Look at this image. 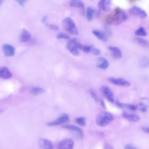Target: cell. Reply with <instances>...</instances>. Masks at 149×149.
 <instances>
[{
  "mask_svg": "<svg viewBox=\"0 0 149 149\" xmlns=\"http://www.w3.org/2000/svg\"><path fill=\"white\" fill-rule=\"evenodd\" d=\"M128 16L125 11L119 7H116L113 11L107 15L104 20L109 24L118 25L127 21Z\"/></svg>",
  "mask_w": 149,
  "mask_h": 149,
  "instance_id": "6da1fadb",
  "label": "cell"
},
{
  "mask_svg": "<svg viewBox=\"0 0 149 149\" xmlns=\"http://www.w3.org/2000/svg\"><path fill=\"white\" fill-rule=\"evenodd\" d=\"M114 119V118L110 113L107 112H102L96 116V122L97 125L105 127L108 125Z\"/></svg>",
  "mask_w": 149,
  "mask_h": 149,
  "instance_id": "7a4b0ae2",
  "label": "cell"
},
{
  "mask_svg": "<svg viewBox=\"0 0 149 149\" xmlns=\"http://www.w3.org/2000/svg\"><path fill=\"white\" fill-rule=\"evenodd\" d=\"M62 24L64 29L70 33L74 35L78 33V30L74 21L70 17H67L63 21Z\"/></svg>",
  "mask_w": 149,
  "mask_h": 149,
  "instance_id": "3957f363",
  "label": "cell"
},
{
  "mask_svg": "<svg viewBox=\"0 0 149 149\" xmlns=\"http://www.w3.org/2000/svg\"><path fill=\"white\" fill-rule=\"evenodd\" d=\"M63 127L71 131L75 137L78 139H81L83 137L84 134L82 130L76 126L71 124H67L63 125Z\"/></svg>",
  "mask_w": 149,
  "mask_h": 149,
  "instance_id": "277c9868",
  "label": "cell"
},
{
  "mask_svg": "<svg viewBox=\"0 0 149 149\" xmlns=\"http://www.w3.org/2000/svg\"><path fill=\"white\" fill-rule=\"evenodd\" d=\"M128 13L131 15L141 18L146 17L147 16V13L144 10L136 6H134L130 8Z\"/></svg>",
  "mask_w": 149,
  "mask_h": 149,
  "instance_id": "5b68a950",
  "label": "cell"
},
{
  "mask_svg": "<svg viewBox=\"0 0 149 149\" xmlns=\"http://www.w3.org/2000/svg\"><path fill=\"white\" fill-rule=\"evenodd\" d=\"M100 90L108 101L112 103L114 102L113 94L108 87L104 85L100 87Z\"/></svg>",
  "mask_w": 149,
  "mask_h": 149,
  "instance_id": "8992f818",
  "label": "cell"
},
{
  "mask_svg": "<svg viewBox=\"0 0 149 149\" xmlns=\"http://www.w3.org/2000/svg\"><path fill=\"white\" fill-rule=\"evenodd\" d=\"M69 121L70 119L68 116L66 114H64L55 120L47 123V125L49 126H56L67 123Z\"/></svg>",
  "mask_w": 149,
  "mask_h": 149,
  "instance_id": "52a82bcc",
  "label": "cell"
},
{
  "mask_svg": "<svg viewBox=\"0 0 149 149\" xmlns=\"http://www.w3.org/2000/svg\"><path fill=\"white\" fill-rule=\"evenodd\" d=\"M73 141L70 138H66L61 141L58 145V149H73Z\"/></svg>",
  "mask_w": 149,
  "mask_h": 149,
  "instance_id": "ba28073f",
  "label": "cell"
},
{
  "mask_svg": "<svg viewBox=\"0 0 149 149\" xmlns=\"http://www.w3.org/2000/svg\"><path fill=\"white\" fill-rule=\"evenodd\" d=\"M108 80L112 83L117 85L124 87H129L131 85L129 81L122 78H109Z\"/></svg>",
  "mask_w": 149,
  "mask_h": 149,
  "instance_id": "9c48e42d",
  "label": "cell"
},
{
  "mask_svg": "<svg viewBox=\"0 0 149 149\" xmlns=\"http://www.w3.org/2000/svg\"><path fill=\"white\" fill-rule=\"evenodd\" d=\"M66 46L68 51L73 55L78 56L80 53L78 49L72 39L68 41L66 43Z\"/></svg>",
  "mask_w": 149,
  "mask_h": 149,
  "instance_id": "30bf717a",
  "label": "cell"
},
{
  "mask_svg": "<svg viewBox=\"0 0 149 149\" xmlns=\"http://www.w3.org/2000/svg\"><path fill=\"white\" fill-rule=\"evenodd\" d=\"M2 50L5 55L9 57L13 56L15 53V48L12 45L4 44L2 46Z\"/></svg>",
  "mask_w": 149,
  "mask_h": 149,
  "instance_id": "8fae6325",
  "label": "cell"
},
{
  "mask_svg": "<svg viewBox=\"0 0 149 149\" xmlns=\"http://www.w3.org/2000/svg\"><path fill=\"white\" fill-rule=\"evenodd\" d=\"M39 145L40 149H54V146L52 143L45 139H40Z\"/></svg>",
  "mask_w": 149,
  "mask_h": 149,
  "instance_id": "7c38bea8",
  "label": "cell"
},
{
  "mask_svg": "<svg viewBox=\"0 0 149 149\" xmlns=\"http://www.w3.org/2000/svg\"><path fill=\"white\" fill-rule=\"evenodd\" d=\"M111 1L110 0H101L98 3V6L101 10L105 12L110 11L111 8Z\"/></svg>",
  "mask_w": 149,
  "mask_h": 149,
  "instance_id": "4fadbf2b",
  "label": "cell"
},
{
  "mask_svg": "<svg viewBox=\"0 0 149 149\" xmlns=\"http://www.w3.org/2000/svg\"><path fill=\"white\" fill-rule=\"evenodd\" d=\"M69 4L71 6L79 8L81 10V14H84V5L81 0H72L70 1Z\"/></svg>",
  "mask_w": 149,
  "mask_h": 149,
  "instance_id": "5bb4252c",
  "label": "cell"
},
{
  "mask_svg": "<svg viewBox=\"0 0 149 149\" xmlns=\"http://www.w3.org/2000/svg\"><path fill=\"white\" fill-rule=\"evenodd\" d=\"M109 49L111 51L112 57L115 59H119L122 56L120 50L118 47L113 46H109Z\"/></svg>",
  "mask_w": 149,
  "mask_h": 149,
  "instance_id": "9a60e30c",
  "label": "cell"
},
{
  "mask_svg": "<svg viewBox=\"0 0 149 149\" xmlns=\"http://www.w3.org/2000/svg\"><path fill=\"white\" fill-rule=\"evenodd\" d=\"M109 65L108 61L105 58L100 57L98 58L97 62V67L99 68L105 69Z\"/></svg>",
  "mask_w": 149,
  "mask_h": 149,
  "instance_id": "2e32d148",
  "label": "cell"
},
{
  "mask_svg": "<svg viewBox=\"0 0 149 149\" xmlns=\"http://www.w3.org/2000/svg\"><path fill=\"white\" fill-rule=\"evenodd\" d=\"M31 38V33L26 30L23 29L19 36L20 41L25 42L29 40Z\"/></svg>",
  "mask_w": 149,
  "mask_h": 149,
  "instance_id": "e0dca14e",
  "label": "cell"
},
{
  "mask_svg": "<svg viewBox=\"0 0 149 149\" xmlns=\"http://www.w3.org/2000/svg\"><path fill=\"white\" fill-rule=\"evenodd\" d=\"M123 116L130 121L133 122H137L140 119V118L138 116L132 114H129L126 111H123L122 114Z\"/></svg>",
  "mask_w": 149,
  "mask_h": 149,
  "instance_id": "ac0fdd59",
  "label": "cell"
},
{
  "mask_svg": "<svg viewBox=\"0 0 149 149\" xmlns=\"http://www.w3.org/2000/svg\"><path fill=\"white\" fill-rule=\"evenodd\" d=\"M139 66L141 68H146L149 66V58L146 56H141L139 62Z\"/></svg>",
  "mask_w": 149,
  "mask_h": 149,
  "instance_id": "d6986e66",
  "label": "cell"
},
{
  "mask_svg": "<svg viewBox=\"0 0 149 149\" xmlns=\"http://www.w3.org/2000/svg\"><path fill=\"white\" fill-rule=\"evenodd\" d=\"M11 76V73L9 70L6 67H4L0 69V76L4 79L10 78Z\"/></svg>",
  "mask_w": 149,
  "mask_h": 149,
  "instance_id": "ffe728a7",
  "label": "cell"
},
{
  "mask_svg": "<svg viewBox=\"0 0 149 149\" xmlns=\"http://www.w3.org/2000/svg\"><path fill=\"white\" fill-rule=\"evenodd\" d=\"M93 33L97 38L102 41L106 42L107 40V36L100 31L94 30L93 31Z\"/></svg>",
  "mask_w": 149,
  "mask_h": 149,
  "instance_id": "44dd1931",
  "label": "cell"
},
{
  "mask_svg": "<svg viewBox=\"0 0 149 149\" xmlns=\"http://www.w3.org/2000/svg\"><path fill=\"white\" fill-rule=\"evenodd\" d=\"M134 41L140 46L144 47H148L149 46V42L146 40L139 38H135Z\"/></svg>",
  "mask_w": 149,
  "mask_h": 149,
  "instance_id": "7402d4cb",
  "label": "cell"
},
{
  "mask_svg": "<svg viewBox=\"0 0 149 149\" xmlns=\"http://www.w3.org/2000/svg\"><path fill=\"white\" fill-rule=\"evenodd\" d=\"M94 14V10L91 7L87 8L86 11V17L87 20L89 22L91 21L93 18Z\"/></svg>",
  "mask_w": 149,
  "mask_h": 149,
  "instance_id": "603a6c76",
  "label": "cell"
},
{
  "mask_svg": "<svg viewBox=\"0 0 149 149\" xmlns=\"http://www.w3.org/2000/svg\"><path fill=\"white\" fill-rule=\"evenodd\" d=\"M136 105L137 109L143 112H146L148 110V105L144 104L142 103H140Z\"/></svg>",
  "mask_w": 149,
  "mask_h": 149,
  "instance_id": "cb8c5ba5",
  "label": "cell"
},
{
  "mask_svg": "<svg viewBox=\"0 0 149 149\" xmlns=\"http://www.w3.org/2000/svg\"><path fill=\"white\" fill-rule=\"evenodd\" d=\"M135 34L137 35L145 36L147 35V33L145 28L142 27L139 28L135 32Z\"/></svg>",
  "mask_w": 149,
  "mask_h": 149,
  "instance_id": "d4e9b609",
  "label": "cell"
},
{
  "mask_svg": "<svg viewBox=\"0 0 149 149\" xmlns=\"http://www.w3.org/2000/svg\"><path fill=\"white\" fill-rule=\"evenodd\" d=\"M31 92L35 95H38L42 94L44 92V90L40 87H33L31 89Z\"/></svg>",
  "mask_w": 149,
  "mask_h": 149,
  "instance_id": "484cf974",
  "label": "cell"
},
{
  "mask_svg": "<svg viewBox=\"0 0 149 149\" xmlns=\"http://www.w3.org/2000/svg\"><path fill=\"white\" fill-rule=\"evenodd\" d=\"M101 52L98 49L95 48L93 45H91L89 53L94 55L97 56L100 54Z\"/></svg>",
  "mask_w": 149,
  "mask_h": 149,
  "instance_id": "4316f807",
  "label": "cell"
},
{
  "mask_svg": "<svg viewBox=\"0 0 149 149\" xmlns=\"http://www.w3.org/2000/svg\"><path fill=\"white\" fill-rule=\"evenodd\" d=\"M76 120L77 123L80 125L84 126L86 125V120L84 117L77 118L76 119Z\"/></svg>",
  "mask_w": 149,
  "mask_h": 149,
  "instance_id": "83f0119b",
  "label": "cell"
},
{
  "mask_svg": "<svg viewBox=\"0 0 149 149\" xmlns=\"http://www.w3.org/2000/svg\"><path fill=\"white\" fill-rule=\"evenodd\" d=\"M56 38L58 39H69L70 37L66 33L61 32L58 34L56 36Z\"/></svg>",
  "mask_w": 149,
  "mask_h": 149,
  "instance_id": "f1b7e54d",
  "label": "cell"
},
{
  "mask_svg": "<svg viewBox=\"0 0 149 149\" xmlns=\"http://www.w3.org/2000/svg\"><path fill=\"white\" fill-rule=\"evenodd\" d=\"M124 107H126L134 111L137 109L136 105H134L124 103Z\"/></svg>",
  "mask_w": 149,
  "mask_h": 149,
  "instance_id": "f546056e",
  "label": "cell"
},
{
  "mask_svg": "<svg viewBox=\"0 0 149 149\" xmlns=\"http://www.w3.org/2000/svg\"><path fill=\"white\" fill-rule=\"evenodd\" d=\"M47 26L50 29L54 30V31H57L59 29L58 27L54 24H46Z\"/></svg>",
  "mask_w": 149,
  "mask_h": 149,
  "instance_id": "4dcf8cb0",
  "label": "cell"
},
{
  "mask_svg": "<svg viewBox=\"0 0 149 149\" xmlns=\"http://www.w3.org/2000/svg\"><path fill=\"white\" fill-rule=\"evenodd\" d=\"M91 95L92 98L96 102L97 101L98 98L95 93L92 91H90Z\"/></svg>",
  "mask_w": 149,
  "mask_h": 149,
  "instance_id": "1f68e13d",
  "label": "cell"
},
{
  "mask_svg": "<svg viewBox=\"0 0 149 149\" xmlns=\"http://www.w3.org/2000/svg\"><path fill=\"white\" fill-rule=\"evenodd\" d=\"M125 149H138L132 145L127 144L124 147Z\"/></svg>",
  "mask_w": 149,
  "mask_h": 149,
  "instance_id": "d6a6232c",
  "label": "cell"
},
{
  "mask_svg": "<svg viewBox=\"0 0 149 149\" xmlns=\"http://www.w3.org/2000/svg\"><path fill=\"white\" fill-rule=\"evenodd\" d=\"M116 104L118 107L119 108H124V103H121L118 101H116Z\"/></svg>",
  "mask_w": 149,
  "mask_h": 149,
  "instance_id": "836d02e7",
  "label": "cell"
},
{
  "mask_svg": "<svg viewBox=\"0 0 149 149\" xmlns=\"http://www.w3.org/2000/svg\"><path fill=\"white\" fill-rule=\"evenodd\" d=\"M104 149H114L111 145L107 143L104 144Z\"/></svg>",
  "mask_w": 149,
  "mask_h": 149,
  "instance_id": "e575fe53",
  "label": "cell"
},
{
  "mask_svg": "<svg viewBox=\"0 0 149 149\" xmlns=\"http://www.w3.org/2000/svg\"><path fill=\"white\" fill-rule=\"evenodd\" d=\"M16 1L18 3V4L22 6H23L24 5L26 1L25 0H17Z\"/></svg>",
  "mask_w": 149,
  "mask_h": 149,
  "instance_id": "d590c367",
  "label": "cell"
},
{
  "mask_svg": "<svg viewBox=\"0 0 149 149\" xmlns=\"http://www.w3.org/2000/svg\"><path fill=\"white\" fill-rule=\"evenodd\" d=\"M142 130L145 132L149 133V127H143Z\"/></svg>",
  "mask_w": 149,
  "mask_h": 149,
  "instance_id": "8d00e7d4",
  "label": "cell"
},
{
  "mask_svg": "<svg viewBox=\"0 0 149 149\" xmlns=\"http://www.w3.org/2000/svg\"><path fill=\"white\" fill-rule=\"evenodd\" d=\"M100 103L101 105L103 107V108L105 109L106 108V107L105 103H104V101L102 100H101Z\"/></svg>",
  "mask_w": 149,
  "mask_h": 149,
  "instance_id": "74e56055",
  "label": "cell"
},
{
  "mask_svg": "<svg viewBox=\"0 0 149 149\" xmlns=\"http://www.w3.org/2000/svg\"><path fill=\"white\" fill-rule=\"evenodd\" d=\"M137 0H130L129 1L130 2H134V1H137Z\"/></svg>",
  "mask_w": 149,
  "mask_h": 149,
  "instance_id": "f35d334b",
  "label": "cell"
}]
</instances>
